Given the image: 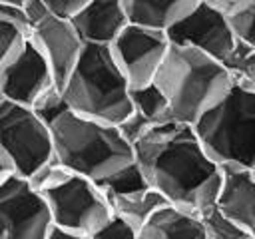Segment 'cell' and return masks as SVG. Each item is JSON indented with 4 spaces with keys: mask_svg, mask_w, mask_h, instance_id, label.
I'll return each mask as SVG.
<instances>
[{
    "mask_svg": "<svg viewBox=\"0 0 255 239\" xmlns=\"http://www.w3.org/2000/svg\"><path fill=\"white\" fill-rule=\"evenodd\" d=\"M133 153L149 187L169 205L197 215L215 207L223 171L203 149L193 125H153L133 143Z\"/></svg>",
    "mask_w": 255,
    "mask_h": 239,
    "instance_id": "obj_1",
    "label": "cell"
},
{
    "mask_svg": "<svg viewBox=\"0 0 255 239\" xmlns=\"http://www.w3.org/2000/svg\"><path fill=\"white\" fill-rule=\"evenodd\" d=\"M157 88L171 106L175 121L193 125L233 88L231 70L211 56L187 48L169 46V52L155 76Z\"/></svg>",
    "mask_w": 255,
    "mask_h": 239,
    "instance_id": "obj_2",
    "label": "cell"
},
{
    "mask_svg": "<svg viewBox=\"0 0 255 239\" xmlns=\"http://www.w3.org/2000/svg\"><path fill=\"white\" fill-rule=\"evenodd\" d=\"M54 157L72 173L102 181L135 159L133 145L118 125L96 121L66 110L50 121Z\"/></svg>",
    "mask_w": 255,
    "mask_h": 239,
    "instance_id": "obj_3",
    "label": "cell"
},
{
    "mask_svg": "<svg viewBox=\"0 0 255 239\" xmlns=\"http://www.w3.org/2000/svg\"><path fill=\"white\" fill-rule=\"evenodd\" d=\"M62 94L74 114L110 125H120L133 112L131 88L110 46L86 44Z\"/></svg>",
    "mask_w": 255,
    "mask_h": 239,
    "instance_id": "obj_4",
    "label": "cell"
},
{
    "mask_svg": "<svg viewBox=\"0 0 255 239\" xmlns=\"http://www.w3.org/2000/svg\"><path fill=\"white\" fill-rule=\"evenodd\" d=\"M195 135L221 167H255V94L239 82L195 123Z\"/></svg>",
    "mask_w": 255,
    "mask_h": 239,
    "instance_id": "obj_5",
    "label": "cell"
},
{
    "mask_svg": "<svg viewBox=\"0 0 255 239\" xmlns=\"http://www.w3.org/2000/svg\"><path fill=\"white\" fill-rule=\"evenodd\" d=\"M0 149L16 175L30 179L54 159L50 125L36 110L0 100Z\"/></svg>",
    "mask_w": 255,
    "mask_h": 239,
    "instance_id": "obj_6",
    "label": "cell"
},
{
    "mask_svg": "<svg viewBox=\"0 0 255 239\" xmlns=\"http://www.w3.org/2000/svg\"><path fill=\"white\" fill-rule=\"evenodd\" d=\"M42 195L48 201L54 227L64 231L94 237L114 217L110 199L100 185L78 173H70Z\"/></svg>",
    "mask_w": 255,
    "mask_h": 239,
    "instance_id": "obj_7",
    "label": "cell"
},
{
    "mask_svg": "<svg viewBox=\"0 0 255 239\" xmlns=\"http://www.w3.org/2000/svg\"><path fill=\"white\" fill-rule=\"evenodd\" d=\"M54 229L46 197L22 175L0 185V239H48Z\"/></svg>",
    "mask_w": 255,
    "mask_h": 239,
    "instance_id": "obj_8",
    "label": "cell"
},
{
    "mask_svg": "<svg viewBox=\"0 0 255 239\" xmlns=\"http://www.w3.org/2000/svg\"><path fill=\"white\" fill-rule=\"evenodd\" d=\"M169 46L171 42L165 32L129 22L128 28L114 40L110 50L129 88L137 90L155 82Z\"/></svg>",
    "mask_w": 255,
    "mask_h": 239,
    "instance_id": "obj_9",
    "label": "cell"
},
{
    "mask_svg": "<svg viewBox=\"0 0 255 239\" xmlns=\"http://www.w3.org/2000/svg\"><path fill=\"white\" fill-rule=\"evenodd\" d=\"M165 34L171 44L195 48L225 66L231 64L239 50L231 20L205 0L183 20L173 24Z\"/></svg>",
    "mask_w": 255,
    "mask_h": 239,
    "instance_id": "obj_10",
    "label": "cell"
},
{
    "mask_svg": "<svg viewBox=\"0 0 255 239\" xmlns=\"http://www.w3.org/2000/svg\"><path fill=\"white\" fill-rule=\"evenodd\" d=\"M56 88L54 74L32 40L12 64L0 70V100L24 108L34 110Z\"/></svg>",
    "mask_w": 255,
    "mask_h": 239,
    "instance_id": "obj_11",
    "label": "cell"
},
{
    "mask_svg": "<svg viewBox=\"0 0 255 239\" xmlns=\"http://www.w3.org/2000/svg\"><path fill=\"white\" fill-rule=\"evenodd\" d=\"M30 40L46 58L58 90H62L74 72L86 44L74 28L72 20L60 18L52 12L32 22Z\"/></svg>",
    "mask_w": 255,
    "mask_h": 239,
    "instance_id": "obj_12",
    "label": "cell"
},
{
    "mask_svg": "<svg viewBox=\"0 0 255 239\" xmlns=\"http://www.w3.org/2000/svg\"><path fill=\"white\" fill-rule=\"evenodd\" d=\"M221 171L215 207L255 239V175L241 167H221Z\"/></svg>",
    "mask_w": 255,
    "mask_h": 239,
    "instance_id": "obj_13",
    "label": "cell"
},
{
    "mask_svg": "<svg viewBox=\"0 0 255 239\" xmlns=\"http://www.w3.org/2000/svg\"><path fill=\"white\" fill-rule=\"evenodd\" d=\"M72 24L84 44L112 46L129 24L126 0H92L72 18Z\"/></svg>",
    "mask_w": 255,
    "mask_h": 239,
    "instance_id": "obj_14",
    "label": "cell"
},
{
    "mask_svg": "<svg viewBox=\"0 0 255 239\" xmlns=\"http://www.w3.org/2000/svg\"><path fill=\"white\" fill-rule=\"evenodd\" d=\"M135 239H207L201 215L165 205L135 235Z\"/></svg>",
    "mask_w": 255,
    "mask_h": 239,
    "instance_id": "obj_15",
    "label": "cell"
},
{
    "mask_svg": "<svg viewBox=\"0 0 255 239\" xmlns=\"http://www.w3.org/2000/svg\"><path fill=\"white\" fill-rule=\"evenodd\" d=\"M201 2L203 0H126V8L131 24L167 32Z\"/></svg>",
    "mask_w": 255,
    "mask_h": 239,
    "instance_id": "obj_16",
    "label": "cell"
},
{
    "mask_svg": "<svg viewBox=\"0 0 255 239\" xmlns=\"http://www.w3.org/2000/svg\"><path fill=\"white\" fill-rule=\"evenodd\" d=\"M114 217L126 221L129 227H133L135 231H139L161 207L169 205L161 193H157L155 189L147 187L135 193H128V195H116V197H108Z\"/></svg>",
    "mask_w": 255,
    "mask_h": 239,
    "instance_id": "obj_17",
    "label": "cell"
},
{
    "mask_svg": "<svg viewBox=\"0 0 255 239\" xmlns=\"http://www.w3.org/2000/svg\"><path fill=\"white\" fill-rule=\"evenodd\" d=\"M131 108L135 114H139L151 125L175 121L173 114H171V106L155 82L149 86L131 90Z\"/></svg>",
    "mask_w": 255,
    "mask_h": 239,
    "instance_id": "obj_18",
    "label": "cell"
},
{
    "mask_svg": "<svg viewBox=\"0 0 255 239\" xmlns=\"http://www.w3.org/2000/svg\"><path fill=\"white\" fill-rule=\"evenodd\" d=\"M98 185L108 197L128 195V193H135V191H141V189L149 187V183H147V179H145V175L139 169L135 159L131 163H128L126 167L118 169L116 173H112L110 177L98 181Z\"/></svg>",
    "mask_w": 255,
    "mask_h": 239,
    "instance_id": "obj_19",
    "label": "cell"
},
{
    "mask_svg": "<svg viewBox=\"0 0 255 239\" xmlns=\"http://www.w3.org/2000/svg\"><path fill=\"white\" fill-rule=\"evenodd\" d=\"M30 42V30L0 22V70L12 64L28 46Z\"/></svg>",
    "mask_w": 255,
    "mask_h": 239,
    "instance_id": "obj_20",
    "label": "cell"
},
{
    "mask_svg": "<svg viewBox=\"0 0 255 239\" xmlns=\"http://www.w3.org/2000/svg\"><path fill=\"white\" fill-rule=\"evenodd\" d=\"M207 239H253L245 229H241L237 223L227 219L217 207L207 209L201 213Z\"/></svg>",
    "mask_w": 255,
    "mask_h": 239,
    "instance_id": "obj_21",
    "label": "cell"
},
{
    "mask_svg": "<svg viewBox=\"0 0 255 239\" xmlns=\"http://www.w3.org/2000/svg\"><path fill=\"white\" fill-rule=\"evenodd\" d=\"M227 68L231 70L235 82L255 94V50H249L239 44V50Z\"/></svg>",
    "mask_w": 255,
    "mask_h": 239,
    "instance_id": "obj_22",
    "label": "cell"
},
{
    "mask_svg": "<svg viewBox=\"0 0 255 239\" xmlns=\"http://www.w3.org/2000/svg\"><path fill=\"white\" fill-rule=\"evenodd\" d=\"M205 2L211 4L215 10H219L221 14H225L229 20L255 14V0H205Z\"/></svg>",
    "mask_w": 255,
    "mask_h": 239,
    "instance_id": "obj_23",
    "label": "cell"
},
{
    "mask_svg": "<svg viewBox=\"0 0 255 239\" xmlns=\"http://www.w3.org/2000/svg\"><path fill=\"white\" fill-rule=\"evenodd\" d=\"M231 26L237 36V42L249 50H255V14L231 18Z\"/></svg>",
    "mask_w": 255,
    "mask_h": 239,
    "instance_id": "obj_24",
    "label": "cell"
},
{
    "mask_svg": "<svg viewBox=\"0 0 255 239\" xmlns=\"http://www.w3.org/2000/svg\"><path fill=\"white\" fill-rule=\"evenodd\" d=\"M137 231L133 227H129L126 221L118 219V217H112V221L102 227L92 239H135Z\"/></svg>",
    "mask_w": 255,
    "mask_h": 239,
    "instance_id": "obj_25",
    "label": "cell"
},
{
    "mask_svg": "<svg viewBox=\"0 0 255 239\" xmlns=\"http://www.w3.org/2000/svg\"><path fill=\"white\" fill-rule=\"evenodd\" d=\"M48 10L60 18L72 20L74 16H78L92 0H44Z\"/></svg>",
    "mask_w": 255,
    "mask_h": 239,
    "instance_id": "obj_26",
    "label": "cell"
},
{
    "mask_svg": "<svg viewBox=\"0 0 255 239\" xmlns=\"http://www.w3.org/2000/svg\"><path fill=\"white\" fill-rule=\"evenodd\" d=\"M0 22L16 24V26H22V28L30 30L28 16H26L24 8H20V6H12V4H2L0 2Z\"/></svg>",
    "mask_w": 255,
    "mask_h": 239,
    "instance_id": "obj_27",
    "label": "cell"
},
{
    "mask_svg": "<svg viewBox=\"0 0 255 239\" xmlns=\"http://www.w3.org/2000/svg\"><path fill=\"white\" fill-rule=\"evenodd\" d=\"M12 175H16L14 165H12V161L6 157V153L0 149V185H2L6 179H10Z\"/></svg>",
    "mask_w": 255,
    "mask_h": 239,
    "instance_id": "obj_28",
    "label": "cell"
},
{
    "mask_svg": "<svg viewBox=\"0 0 255 239\" xmlns=\"http://www.w3.org/2000/svg\"><path fill=\"white\" fill-rule=\"evenodd\" d=\"M48 239H92V237H88V235H80V233H72V231H64V229L54 227L52 233L48 235Z\"/></svg>",
    "mask_w": 255,
    "mask_h": 239,
    "instance_id": "obj_29",
    "label": "cell"
},
{
    "mask_svg": "<svg viewBox=\"0 0 255 239\" xmlns=\"http://www.w3.org/2000/svg\"><path fill=\"white\" fill-rule=\"evenodd\" d=\"M2 4H12V6H20V8H24V4L28 2V0H0Z\"/></svg>",
    "mask_w": 255,
    "mask_h": 239,
    "instance_id": "obj_30",
    "label": "cell"
},
{
    "mask_svg": "<svg viewBox=\"0 0 255 239\" xmlns=\"http://www.w3.org/2000/svg\"><path fill=\"white\" fill-rule=\"evenodd\" d=\"M251 171H253V175H255V167H253V169H251Z\"/></svg>",
    "mask_w": 255,
    "mask_h": 239,
    "instance_id": "obj_31",
    "label": "cell"
}]
</instances>
